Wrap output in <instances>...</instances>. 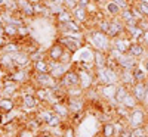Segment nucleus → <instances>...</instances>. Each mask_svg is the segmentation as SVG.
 Returning a JSON list of instances; mask_svg holds the SVG:
<instances>
[{
	"mask_svg": "<svg viewBox=\"0 0 148 137\" xmlns=\"http://www.w3.org/2000/svg\"><path fill=\"white\" fill-rule=\"evenodd\" d=\"M89 41L92 44V47L95 50H101V52H105L108 53L110 49H111V39L102 31H99L98 28L92 30L90 34H89Z\"/></svg>",
	"mask_w": 148,
	"mask_h": 137,
	"instance_id": "1",
	"label": "nucleus"
},
{
	"mask_svg": "<svg viewBox=\"0 0 148 137\" xmlns=\"http://www.w3.org/2000/svg\"><path fill=\"white\" fill-rule=\"evenodd\" d=\"M96 80L102 83L104 85H114L120 80V72H117L116 69L110 68V66L99 68V69H96Z\"/></svg>",
	"mask_w": 148,
	"mask_h": 137,
	"instance_id": "2",
	"label": "nucleus"
},
{
	"mask_svg": "<svg viewBox=\"0 0 148 137\" xmlns=\"http://www.w3.org/2000/svg\"><path fill=\"white\" fill-rule=\"evenodd\" d=\"M107 35L110 37L111 40L116 39V37H120V35H126V25L119 16L113 18L110 22V30L107 33Z\"/></svg>",
	"mask_w": 148,
	"mask_h": 137,
	"instance_id": "3",
	"label": "nucleus"
},
{
	"mask_svg": "<svg viewBox=\"0 0 148 137\" xmlns=\"http://www.w3.org/2000/svg\"><path fill=\"white\" fill-rule=\"evenodd\" d=\"M82 66H83V68L77 69L79 75H80V87H82L83 90H89V89H92V85H93L95 77H93L92 71H89L88 66H86L83 62H82Z\"/></svg>",
	"mask_w": 148,
	"mask_h": 137,
	"instance_id": "4",
	"label": "nucleus"
},
{
	"mask_svg": "<svg viewBox=\"0 0 148 137\" xmlns=\"http://www.w3.org/2000/svg\"><path fill=\"white\" fill-rule=\"evenodd\" d=\"M132 39L126 34V35H120V37H116V39L111 40V47L119 50L120 53H129V49L132 46Z\"/></svg>",
	"mask_w": 148,
	"mask_h": 137,
	"instance_id": "5",
	"label": "nucleus"
},
{
	"mask_svg": "<svg viewBox=\"0 0 148 137\" xmlns=\"http://www.w3.org/2000/svg\"><path fill=\"white\" fill-rule=\"evenodd\" d=\"M56 41L59 44H62L65 47V50H68L70 53H74L77 52L79 49L83 46V41L84 40H79V39H73V37H64V35H59Z\"/></svg>",
	"mask_w": 148,
	"mask_h": 137,
	"instance_id": "6",
	"label": "nucleus"
},
{
	"mask_svg": "<svg viewBox=\"0 0 148 137\" xmlns=\"http://www.w3.org/2000/svg\"><path fill=\"white\" fill-rule=\"evenodd\" d=\"M34 83H37L40 87H45V89H55V87L58 85V80L53 78L51 74H34V77H33Z\"/></svg>",
	"mask_w": 148,
	"mask_h": 137,
	"instance_id": "7",
	"label": "nucleus"
},
{
	"mask_svg": "<svg viewBox=\"0 0 148 137\" xmlns=\"http://www.w3.org/2000/svg\"><path fill=\"white\" fill-rule=\"evenodd\" d=\"M61 85L71 89V87H80V75L77 69H70L65 75L61 78Z\"/></svg>",
	"mask_w": 148,
	"mask_h": 137,
	"instance_id": "8",
	"label": "nucleus"
},
{
	"mask_svg": "<svg viewBox=\"0 0 148 137\" xmlns=\"http://www.w3.org/2000/svg\"><path fill=\"white\" fill-rule=\"evenodd\" d=\"M58 31L61 35L68 34V33H83V25L73 18L71 21H68L65 24H58Z\"/></svg>",
	"mask_w": 148,
	"mask_h": 137,
	"instance_id": "9",
	"label": "nucleus"
},
{
	"mask_svg": "<svg viewBox=\"0 0 148 137\" xmlns=\"http://www.w3.org/2000/svg\"><path fill=\"white\" fill-rule=\"evenodd\" d=\"M117 65L120 69H129L133 71L136 68V58L129 55V53H123L119 59H117Z\"/></svg>",
	"mask_w": 148,
	"mask_h": 137,
	"instance_id": "10",
	"label": "nucleus"
},
{
	"mask_svg": "<svg viewBox=\"0 0 148 137\" xmlns=\"http://www.w3.org/2000/svg\"><path fill=\"white\" fill-rule=\"evenodd\" d=\"M18 2V10L24 18H31L36 16V10H34V3L31 0H16Z\"/></svg>",
	"mask_w": 148,
	"mask_h": 137,
	"instance_id": "11",
	"label": "nucleus"
},
{
	"mask_svg": "<svg viewBox=\"0 0 148 137\" xmlns=\"http://www.w3.org/2000/svg\"><path fill=\"white\" fill-rule=\"evenodd\" d=\"M64 53H65V47L56 41L53 46L49 47V50H47L46 55H47V59H49V60H58V62H59Z\"/></svg>",
	"mask_w": 148,
	"mask_h": 137,
	"instance_id": "12",
	"label": "nucleus"
},
{
	"mask_svg": "<svg viewBox=\"0 0 148 137\" xmlns=\"http://www.w3.org/2000/svg\"><path fill=\"white\" fill-rule=\"evenodd\" d=\"M12 56H14V62H15L16 68H27L30 64H33L30 59V53L24 52V50H19V52L14 53Z\"/></svg>",
	"mask_w": 148,
	"mask_h": 137,
	"instance_id": "13",
	"label": "nucleus"
},
{
	"mask_svg": "<svg viewBox=\"0 0 148 137\" xmlns=\"http://www.w3.org/2000/svg\"><path fill=\"white\" fill-rule=\"evenodd\" d=\"M145 121V112L141 111V109H135L130 112V115H129V124H130V127H141L142 125V122Z\"/></svg>",
	"mask_w": 148,
	"mask_h": 137,
	"instance_id": "14",
	"label": "nucleus"
},
{
	"mask_svg": "<svg viewBox=\"0 0 148 137\" xmlns=\"http://www.w3.org/2000/svg\"><path fill=\"white\" fill-rule=\"evenodd\" d=\"M71 14H73V18L76 19V21H79L80 24H86V22H89L90 15H89V12H88V9H86V7L76 6V7H74V9L71 10Z\"/></svg>",
	"mask_w": 148,
	"mask_h": 137,
	"instance_id": "15",
	"label": "nucleus"
},
{
	"mask_svg": "<svg viewBox=\"0 0 148 137\" xmlns=\"http://www.w3.org/2000/svg\"><path fill=\"white\" fill-rule=\"evenodd\" d=\"M30 75H28V71H25L24 68H16L15 71H12L9 72V75L6 80H12V81H15V83H24L25 80H28Z\"/></svg>",
	"mask_w": 148,
	"mask_h": 137,
	"instance_id": "16",
	"label": "nucleus"
},
{
	"mask_svg": "<svg viewBox=\"0 0 148 137\" xmlns=\"http://www.w3.org/2000/svg\"><path fill=\"white\" fill-rule=\"evenodd\" d=\"M132 94L135 96V99L142 103L144 99H145V94H147V85L144 83H136L133 87H132Z\"/></svg>",
	"mask_w": 148,
	"mask_h": 137,
	"instance_id": "17",
	"label": "nucleus"
},
{
	"mask_svg": "<svg viewBox=\"0 0 148 137\" xmlns=\"http://www.w3.org/2000/svg\"><path fill=\"white\" fill-rule=\"evenodd\" d=\"M93 62H95L96 69L105 68L107 66V62H108V55L105 52H101V50H95V53H93Z\"/></svg>",
	"mask_w": 148,
	"mask_h": 137,
	"instance_id": "18",
	"label": "nucleus"
},
{
	"mask_svg": "<svg viewBox=\"0 0 148 137\" xmlns=\"http://www.w3.org/2000/svg\"><path fill=\"white\" fill-rule=\"evenodd\" d=\"M84 108V102L82 97H70L68 102V109L71 114H77V112H82Z\"/></svg>",
	"mask_w": 148,
	"mask_h": 137,
	"instance_id": "19",
	"label": "nucleus"
},
{
	"mask_svg": "<svg viewBox=\"0 0 148 137\" xmlns=\"http://www.w3.org/2000/svg\"><path fill=\"white\" fill-rule=\"evenodd\" d=\"M104 10H105V15H110L111 18H116L120 15L121 9L119 7V5H116L113 0H108V2L104 5Z\"/></svg>",
	"mask_w": 148,
	"mask_h": 137,
	"instance_id": "20",
	"label": "nucleus"
},
{
	"mask_svg": "<svg viewBox=\"0 0 148 137\" xmlns=\"http://www.w3.org/2000/svg\"><path fill=\"white\" fill-rule=\"evenodd\" d=\"M33 71L36 74H47L51 71V66H49V60L43 59V60H37V62H33Z\"/></svg>",
	"mask_w": 148,
	"mask_h": 137,
	"instance_id": "21",
	"label": "nucleus"
},
{
	"mask_svg": "<svg viewBox=\"0 0 148 137\" xmlns=\"http://www.w3.org/2000/svg\"><path fill=\"white\" fill-rule=\"evenodd\" d=\"M18 92V85L15 81L12 80H6L5 81V89L2 90V96L3 97H9V96H14Z\"/></svg>",
	"mask_w": 148,
	"mask_h": 137,
	"instance_id": "22",
	"label": "nucleus"
},
{
	"mask_svg": "<svg viewBox=\"0 0 148 137\" xmlns=\"http://www.w3.org/2000/svg\"><path fill=\"white\" fill-rule=\"evenodd\" d=\"M120 81L125 85H135V77L133 72L129 69H121L120 71Z\"/></svg>",
	"mask_w": 148,
	"mask_h": 137,
	"instance_id": "23",
	"label": "nucleus"
},
{
	"mask_svg": "<svg viewBox=\"0 0 148 137\" xmlns=\"http://www.w3.org/2000/svg\"><path fill=\"white\" fill-rule=\"evenodd\" d=\"M15 108V102L10 97H2L0 99V112L2 114H8Z\"/></svg>",
	"mask_w": 148,
	"mask_h": 137,
	"instance_id": "24",
	"label": "nucleus"
},
{
	"mask_svg": "<svg viewBox=\"0 0 148 137\" xmlns=\"http://www.w3.org/2000/svg\"><path fill=\"white\" fill-rule=\"evenodd\" d=\"M37 102H39V99H37V96L31 94V93H27L22 96V105L25 108H36L37 106Z\"/></svg>",
	"mask_w": 148,
	"mask_h": 137,
	"instance_id": "25",
	"label": "nucleus"
},
{
	"mask_svg": "<svg viewBox=\"0 0 148 137\" xmlns=\"http://www.w3.org/2000/svg\"><path fill=\"white\" fill-rule=\"evenodd\" d=\"M144 52H145V46H144V44H139V43H136V41H133L132 46H130V49H129V55H132V56H135V58L142 56Z\"/></svg>",
	"mask_w": 148,
	"mask_h": 137,
	"instance_id": "26",
	"label": "nucleus"
},
{
	"mask_svg": "<svg viewBox=\"0 0 148 137\" xmlns=\"http://www.w3.org/2000/svg\"><path fill=\"white\" fill-rule=\"evenodd\" d=\"M136 103H138V100L135 99V96L130 94V93H127L126 97L123 99V102H121L120 105H121L123 108H126V109H133L135 106H136Z\"/></svg>",
	"mask_w": 148,
	"mask_h": 137,
	"instance_id": "27",
	"label": "nucleus"
},
{
	"mask_svg": "<svg viewBox=\"0 0 148 137\" xmlns=\"http://www.w3.org/2000/svg\"><path fill=\"white\" fill-rule=\"evenodd\" d=\"M53 112L55 114H58L61 118H67L68 117V114H70V109L68 108H65L61 102H56V103H53Z\"/></svg>",
	"mask_w": 148,
	"mask_h": 137,
	"instance_id": "28",
	"label": "nucleus"
},
{
	"mask_svg": "<svg viewBox=\"0 0 148 137\" xmlns=\"http://www.w3.org/2000/svg\"><path fill=\"white\" fill-rule=\"evenodd\" d=\"M129 92H127V89H126V85L125 84H121V85H119L117 89H116V102H119V105L123 102V99L126 97V94H127Z\"/></svg>",
	"mask_w": 148,
	"mask_h": 137,
	"instance_id": "29",
	"label": "nucleus"
},
{
	"mask_svg": "<svg viewBox=\"0 0 148 137\" xmlns=\"http://www.w3.org/2000/svg\"><path fill=\"white\" fill-rule=\"evenodd\" d=\"M19 50H22V49L19 47V44L12 43V41H8V43L5 44V47L2 49V52H3V53H10V55H14V53L19 52Z\"/></svg>",
	"mask_w": 148,
	"mask_h": 137,
	"instance_id": "30",
	"label": "nucleus"
},
{
	"mask_svg": "<svg viewBox=\"0 0 148 137\" xmlns=\"http://www.w3.org/2000/svg\"><path fill=\"white\" fill-rule=\"evenodd\" d=\"M5 34L9 39H15L18 37V27L12 25V24H5Z\"/></svg>",
	"mask_w": 148,
	"mask_h": 137,
	"instance_id": "31",
	"label": "nucleus"
},
{
	"mask_svg": "<svg viewBox=\"0 0 148 137\" xmlns=\"http://www.w3.org/2000/svg\"><path fill=\"white\" fill-rule=\"evenodd\" d=\"M71 19H73V14H71V10L67 9L65 12H62V14H59L56 16V24H65V22H68Z\"/></svg>",
	"mask_w": 148,
	"mask_h": 137,
	"instance_id": "32",
	"label": "nucleus"
},
{
	"mask_svg": "<svg viewBox=\"0 0 148 137\" xmlns=\"http://www.w3.org/2000/svg\"><path fill=\"white\" fill-rule=\"evenodd\" d=\"M119 18H120L123 22H125V24H127V22H130V21H133V19H135V18H133V15H132L130 7H129V9H123V10L120 12Z\"/></svg>",
	"mask_w": 148,
	"mask_h": 137,
	"instance_id": "33",
	"label": "nucleus"
},
{
	"mask_svg": "<svg viewBox=\"0 0 148 137\" xmlns=\"http://www.w3.org/2000/svg\"><path fill=\"white\" fill-rule=\"evenodd\" d=\"M116 134V128L113 124H104L102 125V137H113Z\"/></svg>",
	"mask_w": 148,
	"mask_h": 137,
	"instance_id": "34",
	"label": "nucleus"
},
{
	"mask_svg": "<svg viewBox=\"0 0 148 137\" xmlns=\"http://www.w3.org/2000/svg\"><path fill=\"white\" fill-rule=\"evenodd\" d=\"M132 72H133V77H135V81L136 83H142L145 80V72L141 68H135Z\"/></svg>",
	"mask_w": 148,
	"mask_h": 137,
	"instance_id": "35",
	"label": "nucleus"
},
{
	"mask_svg": "<svg viewBox=\"0 0 148 137\" xmlns=\"http://www.w3.org/2000/svg\"><path fill=\"white\" fill-rule=\"evenodd\" d=\"M55 115V112H53V109L52 111H43L42 112V115L39 117L45 124H49V122H51V119H52V117Z\"/></svg>",
	"mask_w": 148,
	"mask_h": 137,
	"instance_id": "36",
	"label": "nucleus"
},
{
	"mask_svg": "<svg viewBox=\"0 0 148 137\" xmlns=\"http://www.w3.org/2000/svg\"><path fill=\"white\" fill-rule=\"evenodd\" d=\"M110 22H111V19H107V18H105L104 21H101L99 24H98V27H96V28L99 30V31H102V33L107 34L108 30H110Z\"/></svg>",
	"mask_w": 148,
	"mask_h": 137,
	"instance_id": "37",
	"label": "nucleus"
},
{
	"mask_svg": "<svg viewBox=\"0 0 148 137\" xmlns=\"http://www.w3.org/2000/svg\"><path fill=\"white\" fill-rule=\"evenodd\" d=\"M30 59L31 62H37V60H43L45 59V53L40 52V50H36V52H31L30 53Z\"/></svg>",
	"mask_w": 148,
	"mask_h": 137,
	"instance_id": "38",
	"label": "nucleus"
},
{
	"mask_svg": "<svg viewBox=\"0 0 148 137\" xmlns=\"http://www.w3.org/2000/svg\"><path fill=\"white\" fill-rule=\"evenodd\" d=\"M145 128L142 127H135L132 131H130V137H144L145 136Z\"/></svg>",
	"mask_w": 148,
	"mask_h": 137,
	"instance_id": "39",
	"label": "nucleus"
},
{
	"mask_svg": "<svg viewBox=\"0 0 148 137\" xmlns=\"http://www.w3.org/2000/svg\"><path fill=\"white\" fill-rule=\"evenodd\" d=\"M135 6H136V7L142 12V15H144L145 18H148V5H147V3H139V2H136V3H135Z\"/></svg>",
	"mask_w": 148,
	"mask_h": 137,
	"instance_id": "40",
	"label": "nucleus"
},
{
	"mask_svg": "<svg viewBox=\"0 0 148 137\" xmlns=\"http://www.w3.org/2000/svg\"><path fill=\"white\" fill-rule=\"evenodd\" d=\"M116 5H119V7L123 10V9H129L130 7V2L129 0H113Z\"/></svg>",
	"mask_w": 148,
	"mask_h": 137,
	"instance_id": "41",
	"label": "nucleus"
},
{
	"mask_svg": "<svg viewBox=\"0 0 148 137\" xmlns=\"http://www.w3.org/2000/svg\"><path fill=\"white\" fill-rule=\"evenodd\" d=\"M28 35V28L25 25L18 27V37H27Z\"/></svg>",
	"mask_w": 148,
	"mask_h": 137,
	"instance_id": "42",
	"label": "nucleus"
},
{
	"mask_svg": "<svg viewBox=\"0 0 148 137\" xmlns=\"http://www.w3.org/2000/svg\"><path fill=\"white\" fill-rule=\"evenodd\" d=\"M90 3H92V0H77V6H80V7H86V9L89 7Z\"/></svg>",
	"mask_w": 148,
	"mask_h": 137,
	"instance_id": "43",
	"label": "nucleus"
},
{
	"mask_svg": "<svg viewBox=\"0 0 148 137\" xmlns=\"http://www.w3.org/2000/svg\"><path fill=\"white\" fill-rule=\"evenodd\" d=\"M144 103L148 106V83H147V94H145V99H144Z\"/></svg>",
	"mask_w": 148,
	"mask_h": 137,
	"instance_id": "44",
	"label": "nucleus"
},
{
	"mask_svg": "<svg viewBox=\"0 0 148 137\" xmlns=\"http://www.w3.org/2000/svg\"><path fill=\"white\" fill-rule=\"evenodd\" d=\"M0 37H6V34H5V27H0Z\"/></svg>",
	"mask_w": 148,
	"mask_h": 137,
	"instance_id": "45",
	"label": "nucleus"
},
{
	"mask_svg": "<svg viewBox=\"0 0 148 137\" xmlns=\"http://www.w3.org/2000/svg\"><path fill=\"white\" fill-rule=\"evenodd\" d=\"M6 6V0H0V9H5Z\"/></svg>",
	"mask_w": 148,
	"mask_h": 137,
	"instance_id": "46",
	"label": "nucleus"
},
{
	"mask_svg": "<svg viewBox=\"0 0 148 137\" xmlns=\"http://www.w3.org/2000/svg\"><path fill=\"white\" fill-rule=\"evenodd\" d=\"M65 137H74V136H73V130H71V128H68V130H67V136H65Z\"/></svg>",
	"mask_w": 148,
	"mask_h": 137,
	"instance_id": "47",
	"label": "nucleus"
},
{
	"mask_svg": "<svg viewBox=\"0 0 148 137\" xmlns=\"http://www.w3.org/2000/svg\"><path fill=\"white\" fill-rule=\"evenodd\" d=\"M51 2H55V3H59V5H64V0H51Z\"/></svg>",
	"mask_w": 148,
	"mask_h": 137,
	"instance_id": "48",
	"label": "nucleus"
},
{
	"mask_svg": "<svg viewBox=\"0 0 148 137\" xmlns=\"http://www.w3.org/2000/svg\"><path fill=\"white\" fill-rule=\"evenodd\" d=\"M0 27H5V21H3L2 15H0Z\"/></svg>",
	"mask_w": 148,
	"mask_h": 137,
	"instance_id": "49",
	"label": "nucleus"
},
{
	"mask_svg": "<svg viewBox=\"0 0 148 137\" xmlns=\"http://www.w3.org/2000/svg\"><path fill=\"white\" fill-rule=\"evenodd\" d=\"M136 2H139V3H147V5H148V0H136Z\"/></svg>",
	"mask_w": 148,
	"mask_h": 137,
	"instance_id": "50",
	"label": "nucleus"
},
{
	"mask_svg": "<svg viewBox=\"0 0 148 137\" xmlns=\"http://www.w3.org/2000/svg\"><path fill=\"white\" fill-rule=\"evenodd\" d=\"M145 69H147V71H148V60H147V62H145Z\"/></svg>",
	"mask_w": 148,
	"mask_h": 137,
	"instance_id": "51",
	"label": "nucleus"
},
{
	"mask_svg": "<svg viewBox=\"0 0 148 137\" xmlns=\"http://www.w3.org/2000/svg\"><path fill=\"white\" fill-rule=\"evenodd\" d=\"M43 137H52L51 134H46V136H43Z\"/></svg>",
	"mask_w": 148,
	"mask_h": 137,
	"instance_id": "52",
	"label": "nucleus"
},
{
	"mask_svg": "<svg viewBox=\"0 0 148 137\" xmlns=\"http://www.w3.org/2000/svg\"><path fill=\"white\" fill-rule=\"evenodd\" d=\"M61 137H64V136H61Z\"/></svg>",
	"mask_w": 148,
	"mask_h": 137,
	"instance_id": "53",
	"label": "nucleus"
}]
</instances>
